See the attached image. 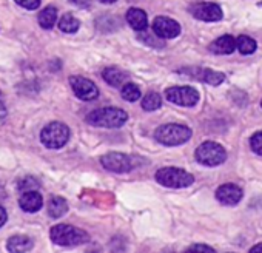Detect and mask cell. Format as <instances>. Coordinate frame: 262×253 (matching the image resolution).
<instances>
[{"mask_svg":"<svg viewBox=\"0 0 262 253\" xmlns=\"http://www.w3.org/2000/svg\"><path fill=\"white\" fill-rule=\"evenodd\" d=\"M128 120V114L120 108H99L86 116V122L103 129H119Z\"/></svg>","mask_w":262,"mask_h":253,"instance_id":"6da1fadb","label":"cell"},{"mask_svg":"<svg viewBox=\"0 0 262 253\" xmlns=\"http://www.w3.org/2000/svg\"><path fill=\"white\" fill-rule=\"evenodd\" d=\"M155 138L162 145L176 147L185 144L191 138V130L181 123H165L156 130Z\"/></svg>","mask_w":262,"mask_h":253,"instance_id":"7a4b0ae2","label":"cell"},{"mask_svg":"<svg viewBox=\"0 0 262 253\" xmlns=\"http://www.w3.org/2000/svg\"><path fill=\"white\" fill-rule=\"evenodd\" d=\"M51 241L56 242L57 245H65V247H73V245H80L85 244L90 236L86 231L76 228L68 224H57L51 228L50 231Z\"/></svg>","mask_w":262,"mask_h":253,"instance_id":"3957f363","label":"cell"},{"mask_svg":"<svg viewBox=\"0 0 262 253\" xmlns=\"http://www.w3.org/2000/svg\"><path fill=\"white\" fill-rule=\"evenodd\" d=\"M70 139V129L62 122L48 123L40 133V141L45 147L51 150L62 149Z\"/></svg>","mask_w":262,"mask_h":253,"instance_id":"277c9868","label":"cell"},{"mask_svg":"<svg viewBox=\"0 0 262 253\" xmlns=\"http://www.w3.org/2000/svg\"><path fill=\"white\" fill-rule=\"evenodd\" d=\"M156 181L165 187L170 188H184L194 182V178L191 173L176 168V167H165L156 172Z\"/></svg>","mask_w":262,"mask_h":253,"instance_id":"5b68a950","label":"cell"},{"mask_svg":"<svg viewBox=\"0 0 262 253\" xmlns=\"http://www.w3.org/2000/svg\"><path fill=\"white\" fill-rule=\"evenodd\" d=\"M227 159V152L217 142H204L196 150V161L207 167H216L224 164Z\"/></svg>","mask_w":262,"mask_h":253,"instance_id":"8992f818","label":"cell"},{"mask_svg":"<svg viewBox=\"0 0 262 253\" xmlns=\"http://www.w3.org/2000/svg\"><path fill=\"white\" fill-rule=\"evenodd\" d=\"M165 97L181 107H193L199 102V93L193 87H171L165 91Z\"/></svg>","mask_w":262,"mask_h":253,"instance_id":"52a82bcc","label":"cell"},{"mask_svg":"<svg viewBox=\"0 0 262 253\" xmlns=\"http://www.w3.org/2000/svg\"><path fill=\"white\" fill-rule=\"evenodd\" d=\"M102 165L114 173H125L135 168V161L133 158H129L128 155L123 153H106L100 158Z\"/></svg>","mask_w":262,"mask_h":253,"instance_id":"ba28073f","label":"cell"},{"mask_svg":"<svg viewBox=\"0 0 262 253\" xmlns=\"http://www.w3.org/2000/svg\"><path fill=\"white\" fill-rule=\"evenodd\" d=\"M70 85H71L74 94L82 100H93V99H96L99 96L97 87L91 80H88V79H85L82 76L70 77Z\"/></svg>","mask_w":262,"mask_h":253,"instance_id":"9c48e42d","label":"cell"},{"mask_svg":"<svg viewBox=\"0 0 262 253\" xmlns=\"http://www.w3.org/2000/svg\"><path fill=\"white\" fill-rule=\"evenodd\" d=\"M153 31L161 39H174L181 34V25L165 16H159L153 22Z\"/></svg>","mask_w":262,"mask_h":253,"instance_id":"30bf717a","label":"cell"},{"mask_svg":"<svg viewBox=\"0 0 262 253\" xmlns=\"http://www.w3.org/2000/svg\"><path fill=\"white\" fill-rule=\"evenodd\" d=\"M191 14L202 20V22H217L222 19V10L219 5L216 4H208V2H204V4H196L191 7Z\"/></svg>","mask_w":262,"mask_h":253,"instance_id":"8fae6325","label":"cell"},{"mask_svg":"<svg viewBox=\"0 0 262 253\" xmlns=\"http://www.w3.org/2000/svg\"><path fill=\"white\" fill-rule=\"evenodd\" d=\"M216 198L225 205H236L242 199V190L234 184H224L216 190Z\"/></svg>","mask_w":262,"mask_h":253,"instance_id":"7c38bea8","label":"cell"},{"mask_svg":"<svg viewBox=\"0 0 262 253\" xmlns=\"http://www.w3.org/2000/svg\"><path fill=\"white\" fill-rule=\"evenodd\" d=\"M20 208L28 213L39 212L43 207V199L42 195L37 190H30V192H22V196L19 199Z\"/></svg>","mask_w":262,"mask_h":253,"instance_id":"4fadbf2b","label":"cell"},{"mask_svg":"<svg viewBox=\"0 0 262 253\" xmlns=\"http://www.w3.org/2000/svg\"><path fill=\"white\" fill-rule=\"evenodd\" d=\"M126 22L129 24V27L136 30V31H142L147 30L148 27V17L145 14V11L139 10V8H129L126 13Z\"/></svg>","mask_w":262,"mask_h":253,"instance_id":"5bb4252c","label":"cell"},{"mask_svg":"<svg viewBox=\"0 0 262 253\" xmlns=\"http://www.w3.org/2000/svg\"><path fill=\"white\" fill-rule=\"evenodd\" d=\"M102 77L111 87H122V85L126 83L128 74L125 71H122L120 68H117V67H108V68L103 70Z\"/></svg>","mask_w":262,"mask_h":253,"instance_id":"9a60e30c","label":"cell"},{"mask_svg":"<svg viewBox=\"0 0 262 253\" xmlns=\"http://www.w3.org/2000/svg\"><path fill=\"white\" fill-rule=\"evenodd\" d=\"M33 239L25 236V235H16V236H11L7 242V248L8 251H13V253H22V251H28L33 248Z\"/></svg>","mask_w":262,"mask_h":253,"instance_id":"2e32d148","label":"cell"},{"mask_svg":"<svg viewBox=\"0 0 262 253\" xmlns=\"http://www.w3.org/2000/svg\"><path fill=\"white\" fill-rule=\"evenodd\" d=\"M210 50L216 54H231L236 50V39L231 36H222L211 44Z\"/></svg>","mask_w":262,"mask_h":253,"instance_id":"e0dca14e","label":"cell"},{"mask_svg":"<svg viewBox=\"0 0 262 253\" xmlns=\"http://www.w3.org/2000/svg\"><path fill=\"white\" fill-rule=\"evenodd\" d=\"M68 212V204L63 198L54 196L48 202V215L51 218H62Z\"/></svg>","mask_w":262,"mask_h":253,"instance_id":"ac0fdd59","label":"cell"},{"mask_svg":"<svg viewBox=\"0 0 262 253\" xmlns=\"http://www.w3.org/2000/svg\"><path fill=\"white\" fill-rule=\"evenodd\" d=\"M37 20H39V25L42 28L51 30L56 25V22H57V10L54 7H47L45 10L40 11Z\"/></svg>","mask_w":262,"mask_h":253,"instance_id":"d6986e66","label":"cell"},{"mask_svg":"<svg viewBox=\"0 0 262 253\" xmlns=\"http://www.w3.org/2000/svg\"><path fill=\"white\" fill-rule=\"evenodd\" d=\"M80 27V22L73 16V14H63L62 19L59 20V28L60 31L63 33H68V34H73L79 30Z\"/></svg>","mask_w":262,"mask_h":253,"instance_id":"ffe728a7","label":"cell"},{"mask_svg":"<svg viewBox=\"0 0 262 253\" xmlns=\"http://www.w3.org/2000/svg\"><path fill=\"white\" fill-rule=\"evenodd\" d=\"M236 48L242 53V54H251L256 51L257 45L254 42V39L248 37V36H239L236 39Z\"/></svg>","mask_w":262,"mask_h":253,"instance_id":"44dd1931","label":"cell"},{"mask_svg":"<svg viewBox=\"0 0 262 253\" xmlns=\"http://www.w3.org/2000/svg\"><path fill=\"white\" fill-rule=\"evenodd\" d=\"M201 76V79L210 85H219L225 80V74L217 73V71H210V70H201V73L198 74V77Z\"/></svg>","mask_w":262,"mask_h":253,"instance_id":"7402d4cb","label":"cell"},{"mask_svg":"<svg viewBox=\"0 0 262 253\" xmlns=\"http://www.w3.org/2000/svg\"><path fill=\"white\" fill-rule=\"evenodd\" d=\"M162 105V97L158 94V93H148L144 100H142V108L145 111H155V110H159Z\"/></svg>","mask_w":262,"mask_h":253,"instance_id":"603a6c76","label":"cell"},{"mask_svg":"<svg viewBox=\"0 0 262 253\" xmlns=\"http://www.w3.org/2000/svg\"><path fill=\"white\" fill-rule=\"evenodd\" d=\"M122 97L128 102H136L141 97V90L135 83H125L122 87Z\"/></svg>","mask_w":262,"mask_h":253,"instance_id":"cb8c5ba5","label":"cell"},{"mask_svg":"<svg viewBox=\"0 0 262 253\" xmlns=\"http://www.w3.org/2000/svg\"><path fill=\"white\" fill-rule=\"evenodd\" d=\"M17 185H19V188H20L22 192H30V190H37V188H39L37 179H36V178H31V176L24 178Z\"/></svg>","mask_w":262,"mask_h":253,"instance_id":"d4e9b609","label":"cell"},{"mask_svg":"<svg viewBox=\"0 0 262 253\" xmlns=\"http://www.w3.org/2000/svg\"><path fill=\"white\" fill-rule=\"evenodd\" d=\"M139 33H141V31H139ZM139 39H141L144 44L151 45V47H164V42H161V37H159L155 31H153V34H150V36L147 34V37L141 33V34H139Z\"/></svg>","mask_w":262,"mask_h":253,"instance_id":"484cf974","label":"cell"},{"mask_svg":"<svg viewBox=\"0 0 262 253\" xmlns=\"http://www.w3.org/2000/svg\"><path fill=\"white\" fill-rule=\"evenodd\" d=\"M250 147L254 153L262 156V132H257L250 139Z\"/></svg>","mask_w":262,"mask_h":253,"instance_id":"4316f807","label":"cell"},{"mask_svg":"<svg viewBox=\"0 0 262 253\" xmlns=\"http://www.w3.org/2000/svg\"><path fill=\"white\" fill-rule=\"evenodd\" d=\"M16 4L25 10H37L40 5V0H16Z\"/></svg>","mask_w":262,"mask_h":253,"instance_id":"83f0119b","label":"cell"},{"mask_svg":"<svg viewBox=\"0 0 262 253\" xmlns=\"http://www.w3.org/2000/svg\"><path fill=\"white\" fill-rule=\"evenodd\" d=\"M70 2L77 5V7H80V8H88L90 4H91V0H70Z\"/></svg>","mask_w":262,"mask_h":253,"instance_id":"f1b7e54d","label":"cell"},{"mask_svg":"<svg viewBox=\"0 0 262 253\" xmlns=\"http://www.w3.org/2000/svg\"><path fill=\"white\" fill-rule=\"evenodd\" d=\"M190 250H202V251H214V248H211L210 245H202V244H199V245H191V247H190Z\"/></svg>","mask_w":262,"mask_h":253,"instance_id":"f546056e","label":"cell"},{"mask_svg":"<svg viewBox=\"0 0 262 253\" xmlns=\"http://www.w3.org/2000/svg\"><path fill=\"white\" fill-rule=\"evenodd\" d=\"M7 219H8V215H7V210H5L4 207H0V227H2V225H5V222H7Z\"/></svg>","mask_w":262,"mask_h":253,"instance_id":"4dcf8cb0","label":"cell"},{"mask_svg":"<svg viewBox=\"0 0 262 253\" xmlns=\"http://www.w3.org/2000/svg\"><path fill=\"white\" fill-rule=\"evenodd\" d=\"M7 116V108L4 107V103L0 102V119H4Z\"/></svg>","mask_w":262,"mask_h":253,"instance_id":"1f68e13d","label":"cell"},{"mask_svg":"<svg viewBox=\"0 0 262 253\" xmlns=\"http://www.w3.org/2000/svg\"><path fill=\"white\" fill-rule=\"evenodd\" d=\"M250 251H262V244H257V245L251 247V250H250Z\"/></svg>","mask_w":262,"mask_h":253,"instance_id":"d6a6232c","label":"cell"},{"mask_svg":"<svg viewBox=\"0 0 262 253\" xmlns=\"http://www.w3.org/2000/svg\"><path fill=\"white\" fill-rule=\"evenodd\" d=\"M99 2H102V4H114L116 0H99Z\"/></svg>","mask_w":262,"mask_h":253,"instance_id":"836d02e7","label":"cell"},{"mask_svg":"<svg viewBox=\"0 0 262 253\" xmlns=\"http://www.w3.org/2000/svg\"><path fill=\"white\" fill-rule=\"evenodd\" d=\"M260 107H262V102H260Z\"/></svg>","mask_w":262,"mask_h":253,"instance_id":"e575fe53","label":"cell"}]
</instances>
